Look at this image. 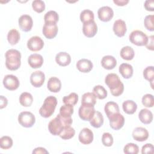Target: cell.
<instances>
[{
	"mask_svg": "<svg viewBox=\"0 0 154 154\" xmlns=\"http://www.w3.org/2000/svg\"><path fill=\"white\" fill-rule=\"evenodd\" d=\"M94 17L93 12L88 9L84 10L80 14V20L83 23L94 20Z\"/></svg>",
	"mask_w": 154,
	"mask_h": 154,
	"instance_id": "obj_36",
	"label": "cell"
},
{
	"mask_svg": "<svg viewBox=\"0 0 154 154\" xmlns=\"http://www.w3.org/2000/svg\"><path fill=\"white\" fill-rule=\"evenodd\" d=\"M28 63L32 69L40 68L43 65V58L38 54H33L29 56Z\"/></svg>",
	"mask_w": 154,
	"mask_h": 154,
	"instance_id": "obj_19",
	"label": "cell"
},
{
	"mask_svg": "<svg viewBox=\"0 0 154 154\" xmlns=\"http://www.w3.org/2000/svg\"><path fill=\"white\" fill-rule=\"evenodd\" d=\"M56 63L61 66H68L71 62L70 55L66 52H60L55 56Z\"/></svg>",
	"mask_w": 154,
	"mask_h": 154,
	"instance_id": "obj_21",
	"label": "cell"
},
{
	"mask_svg": "<svg viewBox=\"0 0 154 154\" xmlns=\"http://www.w3.org/2000/svg\"><path fill=\"white\" fill-rule=\"evenodd\" d=\"M114 142L112 135L108 132H104L102 137V143L103 146L110 147L112 145Z\"/></svg>",
	"mask_w": 154,
	"mask_h": 154,
	"instance_id": "obj_45",
	"label": "cell"
},
{
	"mask_svg": "<svg viewBox=\"0 0 154 154\" xmlns=\"http://www.w3.org/2000/svg\"><path fill=\"white\" fill-rule=\"evenodd\" d=\"M44 46V42L38 36L31 37L27 42L28 48L33 52L40 51Z\"/></svg>",
	"mask_w": 154,
	"mask_h": 154,
	"instance_id": "obj_9",
	"label": "cell"
},
{
	"mask_svg": "<svg viewBox=\"0 0 154 154\" xmlns=\"http://www.w3.org/2000/svg\"><path fill=\"white\" fill-rule=\"evenodd\" d=\"M32 153H49V152L45 148L39 147L35 148L32 151Z\"/></svg>",
	"mask_w": 154,
	"mask_h": 154,
	"instance_id": "obj_50",
	"label": "cell"
},
{
	"mask_svg": "<svg viewBox=\"0 0 154 154\" xmlns=\"http://www.w3.org/2000/svg\"><path fill=\"white\" fill-rule=\"evenodd\" d=\"M129 41L134 45L138 46H146L148 42V37L143 31L134 30L129 36Z\"/></svg>",
	"mask_w": 154,
	"mask_h": 154,
	"instance_id": "obj_4",
	"label": "cell"
},
{
	"mask_svg": "<svg viewBox=\"0 0 154 154\" xmlns=\"http://www.w3.org/2000/svg\"><path fill=\"white\" fill-rule=\"evenodd\" d=\"M58 28L57 23H45L42 29V32L45 37L48 39H52L56 37Z\"/></svg>",
	"mask_w": 154,
	"mask_h": 154,
	"instance_id": "obj_12",
	"label": "cell"
},
{
	"mask_svg": "<svg viewBox=\"0 0 154 154\" xmlns=\"http://www.w3.org/2000/svg\"><path fill=\"white\" fill-rule=\"evenodd\" d=\"M64 128L61 122L58 117L51 120L48 124V129L53 135H59Z\"/></svg>",
	"mask_w": 154,
	"mask_h": 154,
	"instance_id": "obj_10",
	"label": "cell"
},
{
	"mask_svg": "<svg viewBox=\"0 0 154 154\" xmlns=\"http://www.w3.org/2000/svg\"><path fill=\"white\" fill-rule=\"evenodd\" d=\"M57 105V99L55 97L52 96L47 97L39 109L40 115L44 118L51 117L54 114Z\"/></svg>",
	"mask_w": 154,
	"mask_h": 154,
	"instance_id": "obj_3",
	"label": "cell"
},
{
	"mask_svg": "<svg viewBox=\"0 0 154 154\" xmlns=\"http://www.w3.org/2000/svg\"><path fill=\"white\" fill-rule=\"evenodd\" d=\"M143 105L147 108H152L154 105L153 96L151 94H146L142 97Z\"/></svg>",
	"mask_w": 154,
	"mask_h": 154,
	"instance_id": "obj_43",
	"label": "cell"
},
{
	"mask_svg": "<svg viewBox=\"0 0 154 154\" xmlns=\"http://www.w3.org/2000/svg\"><path fill=\"white\" fill-rule=\"evenodd\" d=\"M153 35H151L149 37H148V42L147 45H146V48L151 51L153 50Z\"/></svg>",
	"mask_w": 154,
	"mask_h": 154,
	"instance_id": "obj_49",
	"label": "cell"
},
{
	"mask_svg": "<svg viewBox=\"0 0 154 154\" xmlns=\"http://www.w3.org/2000/svg\"><path fill=\"white\" fill-rule=\"evenodd\" d=\"M13 146V140L9 136H3L0 139V147L2 149H8Z\"/></svg>",
	"mask_w": 154,
	"mask_h": 154,
	"instance_id": "obj_39",
	"label": "cell"
},
{
	"mask_svg": "<svg viewBox=\"0 0 154 154\" xmlns=\"http://www.w3.org/2000/svg\"><path fill=\"white\" fill-rule=\"evenodd\" d=\"M3 85L8 90H15L19 87V81L18 78L13 75H7L3 79Z\"/></svg>",
	"mask_w": 154,
	"mask_h": 154,
	"instance_id": "obj_7",
	"label": "cell"
},
{
	"mask_svg": "<svg viewBox=\"0 0 154 154\" xmlns=\"http://www.w3.org/2000/svg\"><path fill=\"white\" fill-rule=\"evenodd\" d=\"M99 19L103 22L109 21L114 16V11L112 8L108 6H103L97 11Z\"/></svg>",
	"mask_w": 154,
	"mask_h": 154,
	"instance_id": "obj_14",
	"label": "cell"
},
{
	"mask_svg": "<svg viewBox=\"0 0 154 154\" xmlns=\"http://www.w3.org/2000/svg\"><path fill=\"white\" fill-rule=\"evenodd\" d=\"M122 108L125 113L128 114H133L137 109V105L132 100H127L123 102Z\"/></svg>",
	"mask_w": 154,
	"mask_h": 154,
	"instance_id": "obj_28",
	"label": "cell"
},
{
	"mask_svg": "<svg viewBox=\"0 0 154 154\" xmlns=\"http://www.w3.org/2000/svg\"><path fill=\"white\" fill-rule=\"evenodd\" d=\"M78 100V96L76 93H71L69 95L66 96L63 98V102L64 104L74 106Z\"/></svg>",
	"mask_w": 154,
	"mask_h": 154,
	"instance_id": "obj_38",
	"label": "cell"
},
{
	"mask_svg": "<svg viewBox=\"0 0 154 154\" xmlns=\"http://www.w3.org/2000/svg\"><path fill=\"white\" fill-rule=\"evenodd\" d=\"M90 125L96 128H99L103 125V117L101 112L97 111H95L94 115L90 120Z\"/></svg>",
	"mask_w": 154,
	"mask_h": 154,
	"instance_id": "obj_27",
	"label": "cell"
},
{
	"mask_svg": "<svg viewBox=\"0 0 154 154\" xmlns=\"http://www.w3.org/2000/svg\"><path fill=\"white\" fill-rule=\"evenodd\" d=\"M93 133L91 129L87 128H83L79 132L78 139L83 144H89L93 140Z\"/></svg>",
	"mask_w": 154,
	"mask_h": 154,
	"instance_id": "obj_16",
	"label": "cell"
},
{
	"mask_svg": "<svg viewBox=\"0 0 154 154\" xmlns=\"http://www.w3.org/2000/svg\"><path fill=\"white\" fill-rule=\"evenodd\" d=\"M47 87L50 91L58 93L61 88V81L57 77H51L48 81Z\"/></svg>",
	"mask_w": 154,
	"mask_h": 154,
	"instance_id": "obj_22",
	"label": "cell"
},
{
	"mask_svg": "<svg viewBox=\"0 0 154 154\" xmlns=\"http://www.w3.org/2000/svg\"><path fill=\"white\" fill-rule=\"evenodd\" d=\"M82 32L87 37H94L97 32V26L94 20L83 23Z\"/></svg>",
	"mask_w": 154,
	"mask_h": 154,
	"instance_id": "obj_15",
	"label": "cell"
},
{
	"mask_svg": "<svg viewBox=\"0 0 154 154\" xmlns=\"http://www.w3.org/2000/svg\"><path fill=\"white\" fill-rule=\"evenodd\" d=\"M112 29L117 37H122L124 36L127 31L125 22L122 19L116 20L113 24Z\"/></svg>",
	"mask_w": 154,
	"mask_h": 154,
	"instance_id": "obj_18",
	"label": "cell"
},
{
	"mask_svg": "<svg viewBox=\"0 0 154 154\" xmlns=\"http://www.w3.org/2000/svg\"><path fill=\"white\" fill-rule=\"evenodd\" d=\"M144 8L147 11H154V1L147 0L144 2Z\"/></svg>",
	"mask_w": 154,
	"mask_h": 154,
	"instance_id": "obj_48",
	"label": "cell"
},
{
	"mask_svg": "<svg viewBox=\"0 0 154 154\" xmlns=\"http://www.w3.org/2000/svg\"><path fill=\"white\" fill-rule=\"evenodd\" d=\"M19 26L20 29L24 32H28L31 31L33 21L32 17L28 14H23L18 19Z\"/></svg>",
	"mask_w": 154,
	"mask_h": 154,
	"instance_id": "obj_8",
	"label": "cell"
},
{
	"mask_svg": "<svg viewBox=\"0 0 154 154\" xmlns=\"http://www.w3.org/2000/svg\"><path fill=\"white\" fill-rule=\"evenodd\" d=\"M105 82L114 96H119L123 93L124 85L117 74L113 73L108 74L105 78Z\"/></svg>",
	"mask_w": 154,
	"mask_h": 154,
	"instance_id": "obj_1",
	"label": "cell"
},
{
	"mask_svg": "<svg viewBox=\"0 0 154 154\" xmlns=\"http://www.w3.org/2000/svg\"><path fill=\"white\" fill-rule=\"evenodd\" d=\"M76 66L78 70L81 72L88 73L92 70L93 65L90 60L82 58L78 61Z\"/></svg>",
	"mask_w": 154,
	"mask_h": 154,
	"instance_id": "obj_20",
	"label": "cell"
},
{
	"mask_svg": "<svg viewBox=\"0 0 154 154\" xmlns=\"http://www.w3.org/2000/svg\"><path fill=\"white\" fill-rule=\"evenodd\" d=\"M57 117H58L60 120V121L61 122L64 127L70 126L72 123V122H73V120H72L71 117H63L60 114H58L57 116Z\"/></svg>",
	"mask_w": 154,
	"mask_h": 154,
	"instance_id": "obj_46",
	"label": "cell"
},
{
	"mask_svg": "<svg viewBox=\"0 0 154 154\" xmlns=\"http://www.w3.org/2000/svg\"><path fill=\"white\" fill-rule=\"evenodd\" d=\"M73 113V106L64 104L60 109V114L63 117H70Z\"/></svg>",
	"mask_w": 154,
	"mask_h": 154,
	"instance_id": "obj_37",
	"label": "cell"
},
{
	"mask_svg": "<svg viewBox=\"0 0 154 154\" xmlns=\"http://www.w3.org/2000/svg\"><path fill=\"white\" fill-rule=\"evenodd\" d=\"M5 66L10 70H17L21 64L20 52L14 49L8 50L5 54Z\"/></svg>",
	"mask_w": 154,
	"mask_h": 154,
	"instance_id": "obj_2",
	"label": "cell"
},
{
	"mask_svg": "<svg viewBox=\"0 0 154 154\" xmlns=\"http://www.w3.org/2000/svg\"><path fill=\"white\" fill-rule=\"evenodd\" d=\"M132 135L135 140L142 142L146 141L148 138L149 132L144 128L137 127L133 130Z\"/></svg>",
	"mask_w": 154,
	"mask_h": 154,
	"instance_id": "obj_17",
	"label": "cell"
},
{
	"mask_svg": "<svg viewBox=\"0 0 154 154\" xmlns=\"http://www.w3.org/2000/svg\"><path fill=\"white\" fill-rule=\"evenodd\" d=\"M45 80V73L40 70L34 72L30 76V82L32 86L36 88L40 87L43 84Z\"/></svg>",
	"mask_w": 154,
	"mask_h": 154,
	"instance_id": "obj_13",
	"label": "cell"
},
{
	"mask_svg": "<svg viewBox=\"0 0 154 154\" xmlns=\"http://www.w3.org/2000/svg\"><path fill=\"white\" fill-rule=\"evenodd\" d=\"M108 119L110 127L114 130H119L125 124V118L120 112L113 115Z\"/></svg>",
	"mask_w": 154,
	"mask_h": 154,
	"instance_id": "obj_11",
	"label": "cell"
},
{
	"mask_svg": "<svg viewBox=\"0 0 154 154\" xmlns=\"http://www.w3.org/2000/svg\"><path fill=\"white\" fill-rule=\"evenodd\" d=\"M114 3L116 4L118 6H124L126 5L128 2V0H114Z\"/></svg>",
	"mask_w": 154,
	"mask_h": 154,
	"instance_id": "obj_52",
	"label": "cell"
},
{
	"mask_svg": "<svg viewBox=\"0 0 154 154\" xmlns=\"http://www.w3.org/2000/svg\"><path fill=\"white\" fill-rule=\"evenodd\" d=\"M58 19L59 16L58 13L53 10L48 11L44 16L45 23H57Z\"/></svg>",
	"mask_w": 154,
	"mask_h": 154,
	"instance_id": "obj_33",
	"label": "cell"
},
{
	"mask_svg": "<svg viewBox=\"0 0 154 154\" xmlns=\"http://www.w3.org/2000/svg\"><path fill=\"white\" fill-rule=\"evenodd\" d=\"M18 122L23 127L31 128L34 125L35 118L32 112L23 111L18 116Z\"/></svg>",
	"mask_w": 154,
	"mask_h": 154,
	"instance_id": "obj_5",
	"label": "cell"
},
{
	"mask_svg": "<svg viewBox=\"0 0 154 154\" xmlns=\"http://www.w3.org/2000/svg\"><path fill=\"white\" fill-rule=\"evenodd\" d=\"M144 78L150 82L154 80V69L153 66H148L143 70Z\"/></svg>",
	"mask_w": 154,
	"mask_h": 154,
	"instance_id": "obj_41",
	"label": "cell"
},
{
	"mask_svg": "<svg viewBox=\"0 0 154 154\" xmlns=\"http://www.w3.org/2000/svg\"><path fill=\"white\" fill-rule=\"evenodd\" d=\"M75 134V129L70 126L64 127L61 132L59 136L63 140H69L74 137Z\"/></svg>",
	"mask_w": 154,
	"mask_h": 154,
	"instance_id": "obj_34",
	"label": "cell"
},
{
	"mask_svg": "<svg viewBox=\"0 0 154 154\" xmlns=\"http://www.w3.org/2000/svg\"><path fill=\"white\" fill-rule=\"evenodd\" d=\"M20 33L16 29H11L7 34V40L11 45H16L20 40Z\"/></svg>",
	"mask_w": 154,
	"mask_h": 154,
	"instance_id": "obj_30",
	"label": "cell"
},
{
	"mask_svg": "<svg viewBox=\"0 0 154 154\" xmlns=\"http://www.w3.org/2000/svg\"><path fill=\"white\" fill-rule=\"evenodd\" d=\"M120 57L125 60H131L134 58V55H135V52L131 46H126L123 47L120 52Z\"/></svg>",
	"mask_w": 154,
	"mask_h": 154,
	"instance_id": "obj_29",
	"label": "cell"
},
{
	"mask_svg": "<svg viewBox=\"0 0 154 154\" xmlns=\"http://www.w3.org/2000/svg\"><path fill=\"white\" fill-rule=\"evenodd\" d=\"M94 106L81 104V106L79 108L78 114L82 120L90 121L94 115Z\"/></svg>",
	"mask_w": 154,
	"mask_h": 154,
	"instance_id": "obj_6",
	"label": "cell"
},
{
	"mask_svg": "<svg viewBox=\"0 0 154 154\" xmlns=\"http://www.w3.org/2000/svg\"><path fill=\"white\" fill-rule=\"evenodd\" d=\"M32 7L37 13H42L45 9V4L42 0H34L32 2Z\"/></svg>",
	"mask_w": 154,
	"mask_h": 154,
	"instance_id": "obj_42",
	"label": "cell"
},
{
	"mask_svg": "<svg viewBox=\"0 0 154 154\" xmlns=\"http://www.w3.org/2000/svg\"><path fill=\"white\" fill-rule=\"evenodd\" d=\"M102 66L107 70L113 69L117 65L116 59L111 55H105L101 60Z\"/></svg>",
	"mask_w": 154,
	"mask_h": 154,
	"instance_id": "obj_23",
	"label": "cell"
},
{
	"mask_svg": "<svg viewBox=\"0 0 154 154\" xmlns=\"http://www.w3.org/2000/svg\"><path fill=\"white\" fill-rule=\"evenodd\" d=\"M138 118L143 123L146 125L150 124L153 120V114L150 110L144 108L139 112Z\"/></svg>",
	"mask_w": 154,
	"mask_h": 154,
	"instance_id": "obj_26",
	"label": "cell"
},
{
	"mask_svg": "<svg viewBox=\"0 0 154 154\" xmlns=\"http://www.w3.org/2000/svg\"><path fill=\"white\" fill-rule=\"evenodd\" d=\"M123 152L126 154H137L139 152V147L136 144L128 143L125 146Z\"/></svg>",
	"mask_w": 154,
	"mask_h": 154,
	"instance_id": "obj_40",
	"label": "cell"
},
{
	"mask_svg": "<svg viewBox=\"0 0 154 154\" xmlns=\"http://www.w3.org/2000/svg\"><path fill=\"white\" fill-rule=\"evenodd\" d=\"M153 19H154V16L151 14V15L146 16L144 20V25L145 28L150 31H154Z\"/></svg>",
	"mask_w": 154,
	"mask_h": 154,
	"instance_id": "obj_44",
	"label": "cell"
},
{
	"mask_svg": "<svg viewBox=\"0 0 154 154\" xmlns=\"http://www.w3.org/2000/svg\"><path fill=\"white\" fill-rule=\"evenodd\" d=\"M119 73L125 79L131 78L133 75V67L128 63H122L120 65L119 68Z\"/></svg>",
	"mask_w": 154,
	"mask_h": 154,
	"instance_id": "obj_25",
	"label": "cell"
},
{
	"mask_svg": "<svg viewBox=\"0 0 154 154\" xmlns=\"http://www.w3.org/2000/svg\"><path fill=\"white\" fill-rule=\"evenodd\" d=\"M33 102V97L31 94L28 92L22 93L19 96V102L21 105L28 107L30 106Z\"/></svg>",
	"mask_w": 154,
	"mask_h": 154,
	"instance_id": "obj_31",
	"label": "cell"
},
{
	"mask_svg": "<svg viewBox=\"0 0 154 154\" xmlns=\"http://www.w3.org/2000/svg\"><path fill=\"white\" fill-rule=\"evenodd\" d=\"M154 147L150 143H147L142 147L141 153L146 154V153H153Z\"/></svg>",
	"mask_w": 154,
	"mask_h": 154,
	"instance_id": "obj_47",
	"label": "cell"
},
{
	"mask_svg": "<svg viewBox=\"0 0 154 154\" xmlns=\"http://www.w3.org/2000/svg\"><path fill=\"white\" fill-rule=\"evenodd\" d=\"M104 111L105 114H106L108 118H109L110 117L112 116L113 115L119 112V107L117 103L110 101L107 102L104 108Z\"/></svg>",
	"mask_w": 154,
	"mask_h": 154,
	"instance_id": "obj_24",
	"label": "cell"
},
{
	"mask_svg": "<svg viewBox=\"0 0 154 154\" xmlns=\"http://www.w3.org/2000/svg\"><path fill=\"white\" fill-rule=\"evenodd\" d=\"M8 103L7 99L4 97V96H1V105H0V108L2 109L7 106Z\"/></svg>",
	"mask_w": 154,
	"mask_h": 154,
	"instance_id": "obj_51",
	"label": "cell"
},
{
	"mask_svg": "<svg viewBox=\"0 0 154 154\" xmlns=\"http://www.w3.org/2000/svg\"><path fill=\"white\" fill-rule=\"evenodd\" d=\"M96 103V97L93 93L87 92L82 96L81 104L94 106Z\"/></svg>",
	"mask_w": 154,
	"mask_h": 154,
	"instance_id": "obj_32",
	"label": "cell"
},
{
	"mask_svg": "<svg viewBox=\"0 0 154 154\" xmlns=\"http://www.w3.org/2000/svg\"><path fill=\"white\" fill-rule=\"evenodd\" d=\"M93 93L99 99H103L106 98L108 94L106 90L100 85H97L94 87L93 89Z\"/></svg>",
	"mask_w": 154,
	"mask_h": 154,
	"instance_id": "obj_35",
	"label": "cell"
}]
</instances>
